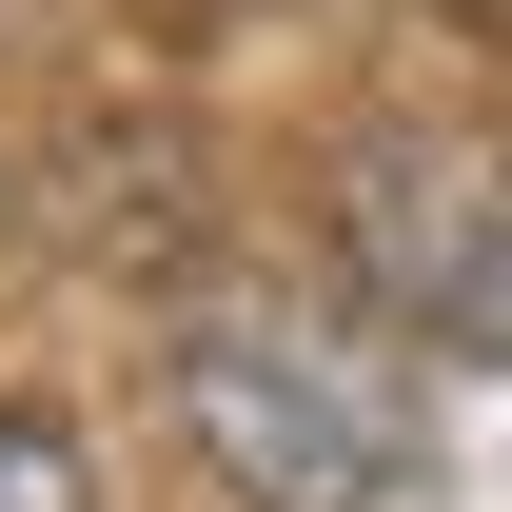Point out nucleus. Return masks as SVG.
<instances>
[{
  "label": "nucleus",
  "mask_w": 512,
  "mask_h": 512,
  "mask_svg": "<svg viewBox=\"0 0 512 512\" xmlns=\"http://www.w3.org/2000/svg\"><path fill=\"white\" fill-rule=\"evenodd\" d=\"M335 276L375 296L414 355H473V375H512V138L473 119H355L335 138Z\"/></svg>",
  "instance_id": "2"
},
{
  "label": "nucleus",
  "mask_w": 512,
  "mask_h": 512,
  "mask_svg": "<svg viewBox=\"0 0 512 512\" xmlns=\"http://www.w3.org/2000/svg\"><path fill=\"white\" fill-rule=\"evenodd\" d=\"M158 375H178V434H197V473L237 512H434V414H414V375H394L355 316L276 296V276L178 296Z\"/></svg>",
  "instance_id": "1"
},
{
  "label": "nucleus",
  "mask_w": 512,
  "mask_h": 512,
  "mask_svg": "<svg viewBox=\"0 0 512 512\" xmlns=\"http://www.w3.org/2000/svg\"><path fill=\"white\" fill-rule=\"evenodd\" d=\"M0 512H99V473H79V434L40 394H0Z\"/></svg>",
  "instance_id": "3"
},
{
  "label": "nucleus",
  "mask_w": 512,
  "mask_h": 512,
  "mask_svg": "<svg viewBox=\"0 0 512 512\" xmlns=\"http://www.w3.org/2000/svg\"><path fill=\"white\" fill-rule=\"evenodd\" d=\"M197 20H256V0H197Z\"/></svg>",
  "instance_id": "4"
}]
</instances>
